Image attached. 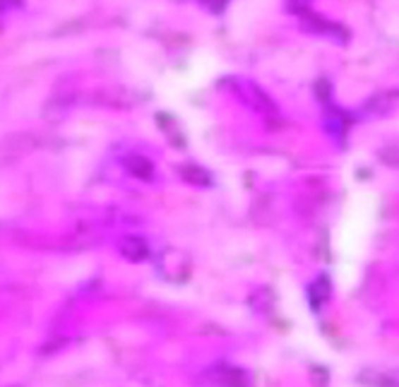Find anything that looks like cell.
Returning <instances> with one entry per match:
<instances>
[{
	"instance_id": "cell-2",
	"label": "cell",
	"mask_w": 399,
	"mask_h": 387,
	"mask_svg": "<svg viewBox=\"0 0 399 387\" xmlns=\"http://www.w3.org/2000/svg\"><path fill=\"white\" fill-rule=\"evenodd\" d=\"M121 253L125 255L128 260L140 262V260H145V257L149 255V250H147V245L140 238H125L121 243Z\"/></svg>"
},
{
	"instance_id": "cell-1",
	"label": "cell",
	"mask_w": 399,
	"mask_h": 387,
	"mask_svg": "<svg viewBox=\"0 0 399 387\" xmlns=\"http://www.w3.org/2000/svg\"><path fill=\"white\" fill-rule=\"evenodd\" d=\"M330 296H332V284H330V279L322 274V277H318L313 284H310V308L320 310L327 301H330Z\"/></svg>"
},
{
	"instance_id": "cell-3",
	"label": "cell",
	"mask_w": 399,
	"mask_h": 387,
	"mask_svg": "<svg viewBox=\"0 0 399 387\" xmlns=\"http://www.w3.org/2000/svg\"><path fill=\"white\" fill-rule=\"evenodd\" d=\"M128 168H130L135 176H142V178H149V173H152L149 161L142 159V156H133V159H128Z\"/></svg>"
},
{
	"instance_id": "cell-4",
	"label": "cell",
	"mask_w": 399,
	"mask_h": 387,
	"mask_svg": "<svg viewBox=\"0 0 399 387\" xmlns=\"http://www.w3.org/2000/svg\"><path fill=\"white\" fill-rule=\"evenodd\" d=\"M378 387H399V378H392V375H385L378 383Z\"/></svg>"
}]
</instances>
